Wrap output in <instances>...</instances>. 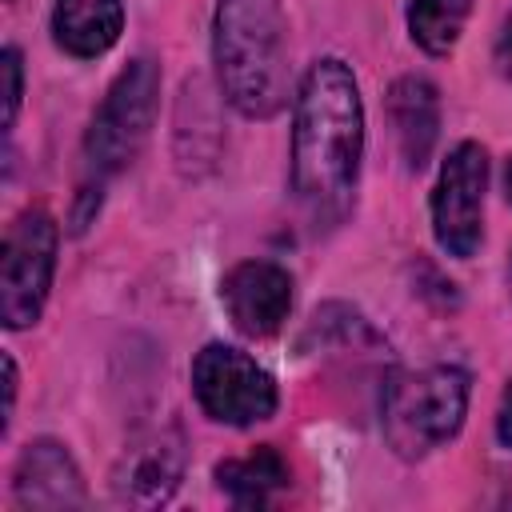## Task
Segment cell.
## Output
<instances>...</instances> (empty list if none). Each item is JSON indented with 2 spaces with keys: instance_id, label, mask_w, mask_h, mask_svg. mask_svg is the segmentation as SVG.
Instances as JSON below:
<instances>
[{
  "instance_id": "6da1fadb",
  "label": "cell",
  "mask_w": 512,
  "mask_h": 512,
  "mask_svg": "<svg viewBox=\"0 0 512 512\" xmlns=\"http://www.w3.org/2000/svg\"><path fill=\"white\" fill-rule=\"evenodd\" d=\"M364 104L344 60H316L296 96L292 192L316 224H336L360 180Z\"/></svg>"
},
{
  "instance_id": "7a4b0ae2",
  "label": "cell",
  "mask_w": 512,
  "mask_h": 512,
  "mask_svg": "<svg viewBox=\"0 0 512 512\" xmlns=\"http://www.w3.org/2000/svg\"><path fill=\"white\" fill-rule=\"evenodd\" d=\"M212 56L224 100L248 116L268 120L288 100V44L276 0H220L212 24Z\"/></svg>"
},
{
  "instance_id": "3957f363",
  "label": "cell",
  "mask_w": 512,
  "mask_h": 512,
  "mask_svg": "<svg viewBox=\"0 0 512 512\" xmlns=\"http://www.w3.org/2000/svg\"><path fill=\"white\" fill-rule=\"evenodd\" d=\"M464 412L468 376L448 364L396 376L384 388V436L400 456H424L448 436H456Z\"/></svg>"
},
{
  "instance_id": "277c9868",
  "label": "cell",
  "mask_w": 512,
  "mask_h": 512,
  "mask_svg": "<svg viewBox=\"0 0 512 512\" xmlns=\"http://www.w3.org/2000/svg\"><path fill=\"white\" fill-rule=\"evenodd\" d=\"M156 104H160V72L148 56H140L116 76L100 112L92 116V128L84 140L92 168H100V172L128 168L148 140V128L156 120Z\"/></svg>"
},
{
  "instance_id": "5b68a950",
  "label": "cell",
  "mask_w": 512,
  "mask_h": 512,
  "mask_svg": "<svg viewBox=\"0 0 512 512\" xmlns=\"http://www.w3.org/2000/svg\"><path fill=\"white\" fill-rule=\"evenodd\" d=\"M56 272V224L48 212H24L12 220L0 256V320L4 328H28L40 320Z\"/></svg>"
},
{
  "instance_id": "8992f818",
  "label": "cell",
  "mask_w": 512,
  "mask_h": 512,
  "mask_svg": "<svg viewBox=\"0 0 512 512\" xmlns=\"http://www.w3.org/2000/svg\"><path fill=\"white\" fill-rule=\"evenodd\" d=\"M192 392L220 424H256L276 412V380L240 348L208 344L192 364Z\"/></svg>"
},
{
  "instance_id": "52a82bcc",
  "label": "cell",
  "mask_w": 512,
  "mask_h": 512,
  "mask_svg": "<svg viewBox=\"0 0 512 512\" xmlns=\"http://www.w3.org/2000/svg\"><path fill=\"white\" fill-rule=\"evenodd\" d=\"M484 188H488V156L480 144L464 140L448 152L436 192H432V232L436 244L456 256L468 260L476 256L480 240H484Z\"/></svg>"
},
{
  "instance_id": "ba28073f",
  "label": "cell",
  "mask_w": 512,
  "mask_h": 512,
  "mask_svg": "<svg viewBox=\"0 0 512 512\" xmlns=\"http://www.w3.org/2000/svg\"><path fill=\"white\" fill-rule=\"evenodd\" d=\"M224 308L244 336H272L292 308V276L272 260H244L224 276Z\"/></svg>"
},
{
  "instance_id": "9c48e42d",
  "label": "cell",
  "mask_w": 512,
  "mask_h": 512,
  "mask_svg": "<svg viewBox=\"0 0 512 512\" xmlns=\"http://www.w3.org/2000/svg\"><path fill=\"white\" fill-rule=\"evenodd\" d=\"M16 500L24 508H80L84 504V484L56 440H36L24 448L16 464Z\"/></svg>"
},
{
  "instance_id": "30bf717a",
  "label": "cell",
  "mask_w": 512,
  "mask_h": 512,
  "mask_svg": "<svg viewBox=\"0 0 512 512\" xmlns=\"http://www.w3.org/2000/svg\"><path fill=\"white\" fill-rule=\"evenodd\" d=\"M124 4L120 0H56L52 32L72 56H100L120 40Z\"/></svg>"
},
{
  "instance_id": "8fae6325",
  "label": "cell",
  "mask_w": 512,
  "mask_h": 512,
  "mask_svg": "<svg viewBox=\"0 0 512 512\" xmlns=\"http://www.w3.org/2000/svg\"><path fill=\"white\" fill-rule=\"evenodd\" d=\"M180 484V452L164 440H152V444H140L124 456L112 488H116V500L124 504H140V508H152V504H164Z\"/></svg>"
},
{
  "instance_id": "7c38bea8",
  "label": "cell",
  "mask_w": 512,
  "mask_h": 512,
  "mask_svg": "<svg viewBox=\"0 0 512 512\" xmlns=\"http://www.w3.org/2000/svg\"><path fill=\"white\" fill-rule=\"evenodd\" d=\"M388 112H392L404 160L412 168H420L428 148H432V140H436V88L428 80H420V76H404L388 92Z\"/></svg>"
},
{
  "instance_id": "4fadbf2b",
  "label": "cell",
  "mask_w": 512,
  "mask_h": 512,
  "mask_svg": "<svg viewBox=\"0 0 512 512\" xmlns=\"http://www.w3.org/2000/svg\"><path fill=\"white\" fill-rule=\"evenodd\" d=\"M216 480L236 504H264L276 488L288 484V464L276 448H256L244 460H224L216 468Z\"/></svg>"
},
{
  "instance_id": "5bb4252c",
  "label": "cell",
  "mask_w": 512,
  "mask_h": 512,
  "mask_svg": "<svg viewBox=\"0 0 512 512\" xmlns=\"http://www.w3.org/2000/svg\"><path fill=\"white\" fill-rule=\"evenodd\" d=\"M468 12H472V0H412L408 4V32L424 52L444 56L460 40Z\"/></svg>"
},
{
  "instance_id": "9a60e30c",
  "label": "cell",
  "mask_w": 512,
  "mask_h": 512,
  "mask_svg": "<svg viewBox=\"0 0 512 512\" xmlns=\"http://www.w3.org/2000/svg\"><path fill=\"white\" fill-rule=\"evenodd\" d=\"M0 72H4V128H12L16 108H20V88H24V76H20V52H16V48H4V56H0Z\"/></svg>"
},
{
  "instance_id": "2e32d148",
  "label": "cell",
  "mask_w": 512,
  "mask_h": 512,
  "mask_svg": "<svg viewBox=\"0 0 512 512\" xmlns=\"http://www.w3.org/2000/svg\"><path fill=\"white\" fill-rule=\"evenodd\" d=\"M496 432H500V440L512 448V384L504 388V400H500V416H496Z\"/></svg>"
},
{
  "instance_id": "e0dca14e",
  "label": "cell",
  "mask_w": 512,
  "mask_h": 512,
  "mask_svg": "<svg viewBox=\"0 0 512 512\" xmlns=\"http://www.w3.org/2000/svg\"><path fill=\"white\" fill-rule=\"evenodd\" d=\"M500 64H504V72L512 76V20H508V28H504V36H500Z\"/></svg>"
},
{
  "instance_id": "ac0fdd59",
  "label": "cell",
  "mask_w": 512,
  "mask_h": 512,
  "mask_svg": "<svg viewBox=\"0 0 512 512\" xmlns=\"http://www.w3.org/2000/svg\"><path fill=\"white\" fill-rule=\"evenodd\" d=\"M504 188H508V200H512V160H508V176H504Z\"/></svg>"
}]
</instances>
